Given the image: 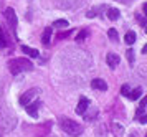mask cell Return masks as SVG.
<instances>
[{"mask_svg":"<svg viewBox=\"0 0 147 137\" xmlns=\"http://www.w3.org/2000/svg\"><path fill=\"white\" fill-rule=\"evenodd\" d=\"M8 70L12 74H20L23 71H32L33 65H32V61H28L25 58H15L8 61Z\"/></svg>","mask_w":147,"mask_h":137,"instance_id":"cell-1","label":"cell"},{"mask_svg":"<svg viewBox=\"0 0 147 137\" xmlns=\"http://www.w3.org/2000/svg\"><path fill=\"white\" fill-rule=\"evenodd\" d=\"M60 127L63 131L66 132L68 136H73V137H78L83 134V126L74 122L73 119H68V117H61L60 119Z\"/></svg>","mask_w":147,"mask_h":137,"instance_id":"cell-2","label":"cell"},{"mask_svg":"<svg viewBox=\"0 0 147 137\" xmlns=\"http://www.w3.org/2000/svg\"><path fill=\"white\" fill-rule=\"evenodd\" d=\"M38 92H40V89H36V88H35V89H30V91H27V92H23V94L20 96V99H18V103H20L22 106L30 104V103L33 101V98L36 96V94H38Z\"/></svg>","mask_w":147,"mask_h":137,"instance_id":"cell-3","label":"cell"},{"mask_svg":"<svg viewBox=\"0 0 147 137\" xmlns=\"http://www.w3.org/2000/svg\"><path fill=\"white\" fill-rule=\"evenodd\" d=\"M5 18H7L8 25H10V28H12V32H13V35L17 33V15H15L13 8H7L5 10Z\"/></svg>","mask_w":147,"mask_h":137,"instance_id":"cell-4","label":"cell"},{"mask_svg":"<svg viewBox=\"0 0 147 137\" xmlns=\"http://www.w3.org/2000/svg\"><path fill=\"white\" fill-rule=\"evenodd\" d=\"M55 5L60 7V8H74L83 2V0H53Z\"/></svg>","mask_w":147,"mask_h":137,"instance_id":"cell-5","label":"cell"},{"mask_svg":"<svg viewBox=\"0 0 147 137\" xmlns=\"http://www.w3.org/2000/svg\"><path fill=\"white\" fill-rule=\"evenodd\" d=\"M40 106H41L40 101H33V103L27 104L25 107H27V112H28V114H30L33 119H36V117H38V109H40Z\"/></svg>","mask_w":147,"mask_h":137,"instance_id":"cell-6","label":"cell"},{"mask_svg":"<svg viewBox=\"0 0 147 137\" xmlns=\"http://www.w3.org/2000/svg\"><path fill=\"white\" fill-rule=\"evenodd\" d=\"M91 88H93V89H98V91H106L107 84H106V81H104V79L96 78V79L91 81Z\"/></svg>","mask_w":147,"mask_h":137,"instance_id":"cell-7","label":"cell"},{"mask_svg":"<svg viewBox=\"0 0 147 137\" xmlns=\"http://www.w3.org/2000/svg\"><path fill=\"white\" fill-rule=\"evenodd\" d=\"M89 107V99L88 98H81L78 106H76V114H84L86 109Z\"/></svg>","mask_w":147,"mask_h":137,"instance_id":"cell-8","label":"cell"},{"mask_svg":"<svg viewBox=\"0 0 147 137\" xmlns=\"http://www.w3.org/2000/svg\"><path fill=\"white\" fill-rule=\"evenodd\" d=\"M106 61H107V65H109V68H116V66L119 65V56L116 55V53H107V56H106Z\"/></svg>","mask_w":147,"mask_h":137,"instance_id":"cell-9","label":"cell"},{"mask_svg":"<svg viewBox=\"0 0 147 137\" xmlns=\"http://www.w3.org/2000/svg\"><path fill=\"white\" fill-rule=\"evenodd\" d=\"M22 51L27 53L28 56H32V58H38V55H40V51H38V50H35V48H30V46H27V45L22 46Z\"/></svg>","mask_w":147,"mask_h":137,"instance_id":"cell-10","label":"cell"},{"mask_svg":"<svg viewBox=\"0 0 147 137\" xmlns=\"http://www.w3.org/2000/svg\"><path fill=\"white\" fill-rule=\"evenodd\" d=\"M50 40H51V28L47 26L45 32H43V35H41V43H43V45H50Z\"/></svg>","mask_w":147,"mask_h":137,"instance_id":"cell-11","label":"cell"},{"mask_svg":"<svg viewBox=\"0 0 147 137\" xmlns=\"http://www.w3.org/2000/svg\"><path fill=\"white\" fill-rule=\"evenodd\" d=\"M111 129H113L114 136H117V137H121L122 132H124V127H122L121 124H117V122H113V124H111Z\"/></svg>","mask_w":147,"mask_h":137,"instance_id":"cell-12","label":"cell"},{"mask_svg":"<svg viewBox=\"0 0 147 137\" xmlns=\"http://www.w3.org/2000/svg\"><path fill=\"white\" fill-rule=\"evenodd\" d=\"M107 18L117 20L119 18V10H117V8H109V10H107Z\"/></svg>","mask_w":147,"mask_h":137,"instance_id":"cell-13","label":"cell"},{"mask_svg":"<svg viewBox=\"0 0 147 137\" xmlns=\"http://www.w3.org/2000/svg\"><path fill=\"white\" fill-rule=\"evenodd\" d=\"M124 41H126L127 45H132L134 41H136V33L134 32H127L126 36H124Z\"/></svg>","mask_w":147,"mask_h":137,"instance_id":"cell-14","label":"cell"},{"mask_svg":"<svg viewBox=\"0 0 147 137\" xmlns=\"http://www.w3.org/2000/svg\"><path fill=\"white\" fill-rule=\"evenodd\" d=\"M140 94H142V89H140V88H136V89H132V91H131V94H129V98L132 99V101H136V99L139 98Z\"/></svg>","mask_w":147,"mask_h":137,"instance_id":"cell-15","label":"cell"},{"mask_svg":"<svg viewBox=\"0 0 147 137\" xmlns=\"http://www.w3.org/2000/svg\"><path fill=\"white\" fill-rule=\"evenodd\" d=\"M53 26H56V28H66V26H69V23L66 20H56L53 23Z\"/></svg>","mask_w":147,"mask_h":137,"instance_id":"cell-16","label":"cell"},{"mask_svg":"<svg viewBox=\"0 0 147 137\" xmlns=\"http://www.w3.org/2000/svg\"><path fill=\"white\" fill-rule=\"evenodd\" d=\"M5 45H7V36L3 33V28L0 26V46H5Z\"/></svg>","mask_w":147,"mask_h":137,"instance_id":"cell-17","label":"cell"},{"mask_svg":"<svg viewBox=\"0 0 147 137\" xmlns=\"http://www.w3.org/2000/svg\"><path fill=\"white\" fill-rule=\"evenodd\" d=\"M107 36L113 40V41H117V32H116L114 28H109V32H107Z\"/></svg>","mask_w":147,"mask_h":137,"instance_id":"cell-18","label":"cell"},{"mask_svg":"<svg viewBox=\"0 0 147 137\" xmlns=\"http://www.w3.org/2000/svg\"><path fill=\"white\" fill-rule=\"evenodd\" d=\"M121 92H122V96H127V98H129V94H131V88H129L127 84H124L122 88H121Z\"/></svg>","mask_w":147,"mask_h":137,"instance_id":"cell-19","label":"cell"},{"mask_svg":"<svg viewBox=\"0 0 147 137\" xmlns=\"http://www.w3.org/2000/svg\"><path fill=\"white\" fill-rule=\"evenodd\" d=\"M86 36H88V32H86V30H83V32L78 33V36H76V41H83V40L86 38Z\"/></svg>","mask_w":147,"mask_h":137,"instance_id":"cell-20","label":"cell"},{"mask_svg":"<svg viewBox=\"0 0 147 137\" xmlns=\"http://www.w3.org/2000/svg\"><path fill=\"white\" fill-rule=\"evenodd\" d=\"M126 56H127V61H129V63H132V61H134V51H132V50H127Z\"/></svg>","mask_w":147,"mask_h":137,"instance_id":"cell-21","label":"cell"},{"mask_svg":"<svg viewBox=\"0 0 147 137\" xmlns=\"http://www.w3.org/2000/svg\"><path fill=\"white\" fill-rule=\"evenodd\" d=\"M71 35V32H65V33H60L58 35V40H63V38H66V36H69Z\"/></svg>","mask_w":147,"mask_h":137,"instance_id":"cell-22","label":"cell"},{"mask_svg":"<svg viewBox=\"0 0 147 137\" xmlns=\"http://www.w3.org/2000/svg\"><path fill=\"white\" fill-rule=\"evenodd\" d=\"M139 122H140V124H146V122H147V114H144V116H139Z\"/></svg>","mask_w":147,"mask_h":137,"instance_id":"cell-23","label":"cell"},{"mask_svg":"<svg viewBox=\"0 0 147 137\" xmlns=\"http://www.w3.org/2000/svg\"><path fill=\"white\" fill-rule=\"evenodd\" d=\"M144 13H146V17H147V2L144 3Z\"/></svg>","mask_w":147,"mask_h":137,"instance_id":"cell-24","label":"cell"},{"mask_svg":"<svg viewBox=\"0 0 147 137\" xmlns=\"http://www.w3.org/2000/svg\"><path fill=\"white\" fill-rule=\"evenodd\" d=\"M142 53H147V45L142 46Z\"/></svg>","mask_w":147,"mask_h":137,"instance_id":"cell-25","label":"cell"},{"mask_svg":"<svg viewBox=\"0 0 147 137\" xmlns=\"http://www.w3.org/2000/svg\"><path fill=\"white\" fill-rule=\"evenodd\" d=\"M146 137H147V134H146Z\"/></svg>","mask_w":147,"mask_h":137,"instance_id":"cell-26","label":"cell"}]
</instances>
